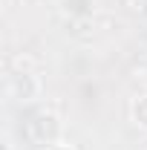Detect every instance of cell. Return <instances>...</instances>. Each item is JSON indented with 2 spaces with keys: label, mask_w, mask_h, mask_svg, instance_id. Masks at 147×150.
Instances as JSON below:
<instances>
[{
  "label": "cell",
  "mask_w": 147,
  "mask_h": 150,
  "mask_svg": "<svg viewBox=\"0 0 147 150\" xmlns=\"http://www.w3.org/2000/svg\"><path fill=\"white\" fill-rule=\"evenodd\" d=\"M46 150H75L72 144H64V142H55V144H49Z\"/></svg>",
  "instance_id": "2"
},
{
  "label": "cell",
  "mask_w": 147,
  "mask_h": 150,
  "mask_svg": "<svg viewBox=\"0 0 147 150\" xmlns=\"http://www.w3.org/2000/svg\"><path fill=\"white\" fill-rule=\"evenodd\" d=\"M130 112H133L136 124H141V127H147V95H141V98H136V101H133V107H130Z\"/></svg>",
  "instance_id": "1"
}]
</instances>
